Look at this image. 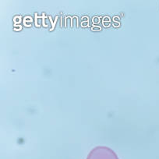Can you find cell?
<instances>
[{
    "label": "cell",
    "mask_w": 159,
    "mask_h": 159,
    "mask_svg": "<svg viewBox=\"0 0 159 159\" xmlns=\"http://www.w3.org/2000/svg\"><path fill=\"white\" fill-rule=\"evenodd\" d=\"M87 159H119V157L111 148L105 146H98L90 151Z\"/></svg>",
    "instance_id": "1"
}]
</instances>
